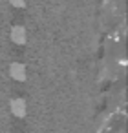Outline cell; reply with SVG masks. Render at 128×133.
<instances>
[{
	"label": "cell",
	"mask_w": 128,
	"mask_h": 133,
	"mask_svg": "<svg viewBox=\"0 0 128 133\" xmlns=\"http://www.w3.org/2000/svg\"><path fill=\"white\" fill-rule=\"evenodd\" d=\"M9 38L17 46H26V42H28V31H26V28L24 26H19V24L13 26L11 31H9Z\"/></svg>",
	"instance_id": "1"
},
{
	"label": "cell",
	"mask_w": 128,
	"mask_h": 133,
	"mask_svg": "<svg viewBox=\"0 0 128 133\" xmlns=\"http://www.w3.org/2000/svg\"><path fill=\"white\" fill-rule=\"evenodd\" d=\"M9 77L17 82H24L28 78V69H26V64L22 62H11L9 64Z\"/></svg>",
	"instance_id": "2"
},
{
	"label": "cell",
	"mask_w": 128,
	"mask_h": 133,
	"mask_svg": "<svg viewBox=\"0 0 128 133\" xmlns=\"http://www.w3.org/2000/svg\"><path fill=\"white\" fill-rule=\"evenodd\" d=\"M9 4L17 9H22V8H26V0H9Z\"/></svg>",
	"instance_id": "4"
},
{
	"label": "cell",
	"mask_w": 128,
	"mask_h": 133,
	"mask_svg": "<svg viewBox=\"0 0 128 133\" xmlns=\"http://www.w3.org/2000/svg\"><path fill=\"white\" fill-rule=\"evenodd\" d=\"M9 109H11V113H13L17 118H24V117L28 115V104H26V100L20 98V97L11 98V102H9Z\"/></svg>",
	"instance_id": "3"
}]
</instances>
